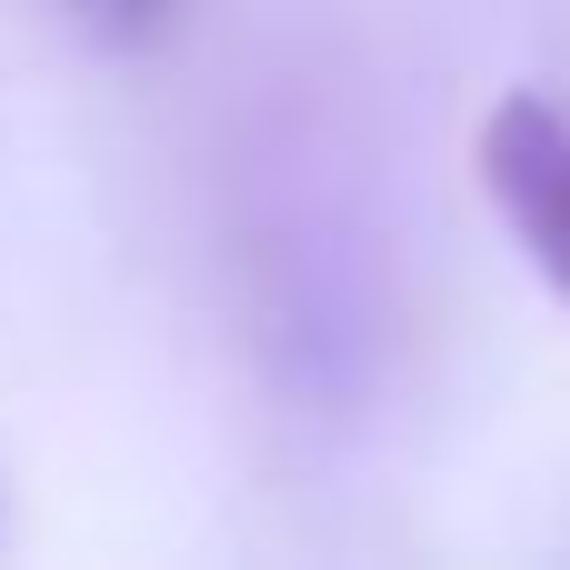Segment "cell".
<instances>
[{"label": "cell", "mask_w": 570, "mask_h": 570, "mask_svg": "<svg viewBox=\"0 0 570 570\" xmlns=\"http://www.w3.org/2000/svg\"><path fill=\"white\" fill-rule=\"evenodd\" d=\"M471 170L521 261L541 271V291L570 311V110L551 90H501L471 130Z\"/></svg>", "instance_id": "obj_1"}, {"label": "cell", "mask_w": 570, "mask_h": 570, "mask_svg": "<svg viewBox=\"0 0 570 570\" xmlns=\"http://www.w3.org/2000/svg\"><path fill=\"white\" fill-rule=\"evenodd\" d=\"M70 10H80L100 40H150V30L170 20V0H70Z\"/></svg>", "instance_id": "obj_2"}]
</instances>
